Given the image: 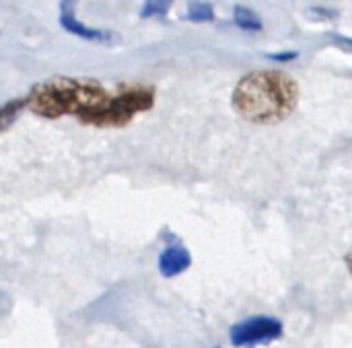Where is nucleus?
Instances as JSON below:
<instances>
[{
	"mask_svg": "<svg viewBox=\"0 0 352 348\" xmlns=\"http://www.w3.org/2000/svg\"><path fill=\"white\" fill-rule=\"evenodd\" d=\"M111 93L93 78L54 76L31 89L25 105L39 118L58 120L74 116L78 122L89 124L109 103Z\"/></svg>",
	"mask_w": 352,
	"mask_h": 348,
	"instance_id": "f257e3e1",
	"label": "nucleus"
},
{
	"mask_svg": "<svg viewBox=\"0 0 352 348\" xmlns=\"http://www.w3.org/2000/svg\"><path fill=\"white\" fill-rule=\"evenodd\" d=\"M297 101V80L276 70L250 72L233 91L235 111L254 124H278L287 120L295 111Z\"/></svg>",
	"mask_w": 352,
	"mask_h": 348,
	"instance_id": "f03ea898",
	"label": "nucleus"
},
{
	"mask_svg": "<svg viewBox=\"0 0 352 348\" xmlns=\"http://www.w3.org/2000/svg\"><path fill=\"white\" fill-rule=\"evenodd\" d=\"M155 89L148 85H120L116 93H111L109 103L93 118L91 126L97 128H120L132 122L134 116L153 109L155 105Z\"/></svg>",
	"mask_w": 352,
	"mask_h": 348,
	"instance_id": "7ed1b4c3",
	"label": "nucleus"
},
{
	"mask_svg": "<svg viewBox=\"0 0 352 348\" xmlns=\"http://www.w3.org/2000/svg\"><path fill=\"white\" fill-rule=\"evenodd\" d=\"M229 336L233 347H252V345L270 342L283 336V322L270 316H256L235 324Z\"/></svg>",
	"mask_w": 352,
	"mask_h": 348,
	"instance_id": "20e7f679",
	"label": "nucleus"
},
{
	"mask_svg": "<svg viewBox=\"0 0 352 348\" xmlns=\"http://www.w3.org/2000/svg\"><path fill=\"white\" fill-rule=\"evenodd\" d=\"M60 23L62 27L87 41H99V43H111L116 39V33L105 31V29H95V27H87L85 23H80L74 14V2H62L60 6Z\"/></svg>",
	"mask_w": 352,
	"mask_h": 348,
	"instance_id": "39448f33",
	"label": "nucleus"
},
{
	"mask_svg": "<svg viewBox=\"0 0 352 348\" xmlns=\"http://www.w3.org/2000/svg\"><path fill=\"white\" fill-rule=\"evenodd\" d=\"M192 264V256L184 246H169L159 256V272L165 279H173L186 272Z\"/></svg>",
	"mask_w": 352,
	"mask_h": 348,
	"instance_id": "423d86ee",
	"label": "nucleus"
},
{
	"mask_svg": "<svg viewBox=\"0 0 352 348\" xmlns=\"http://www.w3.org/2000/svg\"><path fill=\"white\" fill-rule=\"evenodd\" d=\"M233 23L243 31H260L264 27L262 19L248 6H235L233 8Z\"/></svg>",
	"mask_w": 352,
	"mask_h": 348,
	"instance_id": "0eeeda50",
	"label": "nucleus"
},
{
	"mask_svg": "<svg viewBox=\"0 0 352 348\" xmlns=\"http://www.w3.org/2000/svg\"><path fill=\"white\" fill-rule=\"evenodd\" d=\"M23 107H25V99H14L0 107V132H4L19 118Z\"/></svg>",
	"mask_w": 352,
	"mask_h": 348,
	"instance_id": "6e6552de",
	"label": "nucleus"
},
{
	"mask_svg": "<svg viewBox=\"0 0 352 348\" xmlns=\"http://www.w3.org/2000/svg\"><path fill=\"white\" fill-rule=\"evenodd\" d=\"M186 19L194 21V23H204V21H212L214 19V8L208 2H192L188 6Z\"/></svg>",
	"mask_w": 352,
	"mask_h": 348,
	"instance_id": "1a4fd4ad",
	"label": "nucleus"
},
{
	"mask_svg": "<svg viewBox=\"0 0 352 348\" xmlns=\"http://www.w3.org/2000/svg\"><path fill=\"white\" fill-rule=\"evenodd\" d=\"M171 8V2H144L140 17L148 19V17H165Z\"/></svg>",
	"mask_w": 352,
	"mask_h": 348,
	"instance_id": "9d476101",
	"label": "nucleus"
},
{
	"mask_svg": "<svg viewBox=\"0 0 352 348\" xmlns=\"http://www.w3.org/2000/svg\"><path fill=\"white\" fill-rule=\"evenodd\" d=\"M270 60L274 62H289V60H295L297 58V52H280V54H268Z\"/></svg>",
	"mask_w": 352,
	"mask_h": 348,
	"instance_id": "9b49d317",
	"label": "nucleus"
},
{
	"mask_svg": "<svg viewBox=\"0 0 352 348\" xmlns=\"http://www.w3.org/2000/svg\"><path fill=\"white\" fill-rule=\"evenodd\" d=\"M346 266H349V270L352 272V250L349 252V256H346Z\"/></svg>",
	"mask_w": 352,
	"mask_h": 348,
	"instance_id": "f8f14e48",
	"label": "nucleus"
}]
</instances>
